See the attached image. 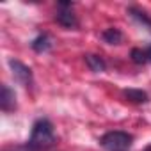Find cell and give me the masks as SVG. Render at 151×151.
Segmentation results:
<instances>
[{"label":"cell","instance_id":"52a82bcc","mask_svg":"<svg viewBox=\"0 0 151 151\" xmlns=\"http://www.w3.org/2000/svg\"><path fill=\"white\" fill-rule=\"evenodd\" d=\"M130 57L135 64H149L151 62V45L147 48H133L130 52Z\"/></svg>","mask_w":151,"mask_h":151},{"label":"cell","instance_id":"5b68a950","mask_svg":"<svg viewBox=\"0 0 151 151\" xmlns=\"http://www.w3.org/2000/svg\"><path fill=\"white\" fill-rule=\"evenodd\" d=\"M0 109H2V112H13L16 109V94L6 84L0 89Z\"/></svg>","mask_w":151,"mask_h":151},{"label":"cell","instance_id":"6da1fadb","mask_svg":"<svg viewBox=\"0 0 151 151\" xmlns=\"http://www.w3.org/2000/svg\"><path fill=\"white\" fill-rule=\"evenodd\" d=\"M57 144V135L50 119L41 117L32 124L30 137L25 144L27 151H48Z\"/></svg>","mask_w":151,"mask_h":151},{"label":"cell","instance_id":"9c48e42d","mask_svg":"<svg viewBox=\"0 0 151 151\" xmlns=\"http://www.w3.org/2000/svg\"><path fill=\"white\" fill-rule=\"evenodd\" d=\"M126 13H128L133 20H137L139 23H142L144 27H147V29L151 30V16H149L146 11H142V9H139V7H135V6H130V7L126 9Z\"/></svg>","mask_w":151,"mask_h":151},{"label":"cell","instance_id":"7c38bea8","mask_svg":"<svg viewBox=\"0 0 151 151\" xmlns=\"http://www.w3.org/2000/svg\"><path fill=\"white\" fill-rule=\"evenodd\" d=\"M144 151H151V144H149V146H147V147H146Z\"/></svg>","mask_w":151,"mask_h":151},{"label":"cell","instance_id":"7a4b0ae2","mask_svg":"<svg viewBox=\"0 0 151 151\" xmlns=\"http://www.w3.org/2000/svg\"><path fill=\"white\" fill-rule=\"evenodd\" d=\"M132 144H133V135L121 130L107 132L100 137V146L105 151H128Z\"/></svg>","mask_w":151,"mask_h":151},{"label":"cell","instance_id":"30bf717a","mask_svg":"<svg viewBox=\"0 0 151 151\" xmlns=\"http://www.w3.org/2000/svg\"><path fill=\"white\" fill-rule=\"evenodd\" d=\"M101 39L109 45H119L123 41V32L117 27H109L101 32Z\"/></svg>","mask_w":151,"mask_h":151},{"label":"cell","instance_id":"3957f363","mask_svg":"<svg viewBox=\"0 0 151 151\" xmlns=\"http://www.w3.org/2000/svg\"><path fill=\"white\" fill-rule=\"evenodd\" d=\"M71 7H73V2H57L55 22L64 29H77L78 27V18L71 11Z\"/></svg>","mask_w":151,"mask_h":151},{"label":"cell","instance_id":"8fae6325","mask_svg":"<svg viewBox=\"0 0 151 151\" xmlns=\"http://www.w3.org/2000/svg\"><path fill=\"white\" fill-rule=\"evenodd\" d=\"M123 94H124V98H126L128 101H132V103H146V101L149 100L147 93L142 91V89H124Z\"/></svg>","mask_w":151,"mask_h":151},{"label":"cell","instance_id":"277c9868","mask_svg":"<svg viewBox=\"0 0 151 151\" xmlns=\"http://www.w3.org/2000/svg\"><path fill=\"white\" fill-rule=\"evenodd\" d=\"M9 68L13 71L14 80L20 86H23V87H30L32 86V69L27 64H23V62H20L16 59H11L9 60Z\"/></svg>","mask_w":151,"mask_h":151},{"label":"cell","instance_id":"ba28073f","mask_svg":"<svg viewBox=\"0 0 151 151\" xmlns=\"http://www.w3.org/2000/svg\"><path fill=\"white\" fill-rule=\"evenodd\" d=\"M86 64H87V68H89L91 71H94V73H101V71H105V68H107L105 59L100 57V55H94V53H87V55H86Z\"/></svg>","mask_w":151,"mask_h":151},{"label":"cell","instance_id":"8992f818","mask_svg":"<svg viewBox=\"0 0 151 151\" xmlns=\"http://www.w3.org/2000/svg\"><path fill=\"white\" fill-rule=\"evenodd\" d=\"M52 46H53V39H52L50 34H46V32H43V34H39L37 37H34L32 43H30V48H32L34 52H37V53H45V52L52 50Z\"/></svg>","mask_w":151,"mask_h":151}]
</instances>
